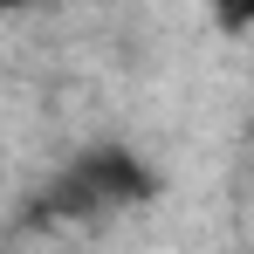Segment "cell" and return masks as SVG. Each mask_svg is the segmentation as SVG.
Returning a JSON list of instances; mask_svg holds the SVG:
<instances>
[{
    "label": "cell",
    "instance_id": "cell-1",
    "mask_svg": "<svg viewBox=\"0 0 254 254\" xmlns=\"http://www.w3.org/2000/svg\"><path fill=\"white\" fill-rule=\"evenodd\" d=\"M137 199H151V165L130 144H89V151H76L55 172V186L42 192V213H55V220H103V213H124Z\"/></svg>",
    "mask_w": 254,
    "mask_h": 254
}]
</instances>
